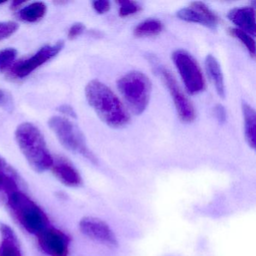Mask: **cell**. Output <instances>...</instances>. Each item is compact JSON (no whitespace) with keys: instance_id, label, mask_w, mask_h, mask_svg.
I'll use <instances>...</instances> for the list:
<instances>
[{"instance_id":"21","label":"cell","mask_w":256,"mask_h":256,"mask_svg":"<svg viewBox=\"0 0 256 256\" xmlns=\"http://www.w3.org/2000/svg\"><path fill=\"white\" fill-rule=\"evenodd\" d=\"M118 4L120 5L119 14L121 18L128 17L142 10V6L138 2L131 0H120Z\"/></svg>"},{"instance_id":"29","label":"cell","mask_w":256,"mask_h":256,"mask_svg":"<svg viewBox=\"0 0 256 256\" xmlns=\"http://www.w3.org/2000/svg\"><path fill=\"white\" fill-rule=\"evenodd\" d=\"M4 97V92L2 90H0V102L2 101Z\"/></svg>"},{"instance_id":"11","label":"cell","mask_w":256,"mask_h":256,"mask_svg":"<svg viewBox=\"0 0 256 256\" xmlns=\"http://www.w3.org/2000/svg\"><path fill=\"white\" fill-rule=\"evenodd\" d=\"M80 232L90 239L109 245L116 244V236L102 220L94 217H84L79 223Z\"/></svg>"},{"instance_id":"2","label":"cell","mask_w":256,"mask_h":256,"mask_svg":"<svg viewBox=\"0 0 256 256\" xmlns=\"http://www.w3.org/2000/svg\"><path fill=\"white\" fill-rule=\"evenodd\" d=\"M16 140L30 167L38 173L52 168L54 160L41 132L34 124L24 122L18 126Z\"/></svg>"},{"instance_id":"25","label":"cell","mask_w":256,"mask_h":256,"mask_svg":"<svg viewBox=\"0 0 256 256\" xmlns=\"http://www.w3.org/2000/svg\"><path fill=\"white\" fill-rule=\"evenodd\" d=\"M85 30V26L82 23L74 24L71 26L68 30V38L70 40H76L78 37L80 36Z\"/></svg>"},{"instance_id":"14","label":"cell","mask_w":256,"mask_h":256,"mask_svg":"<svg viewBox=\"0 0 256 256\" xmlns=\"http://www.w3.org/2000/svg\"><path fill=\"white\" fill-rule=\"evenodd\" d=\"M0 256H22L17 235L10 226L0 224Z\"/></svg>"},{"instance_id":"27","label":"cell","mask_w":256,"mask_h":256,"mask_svg":"<svg viewBox=\"0 0 256 256\" xmlns=\"http://www.w3.org/2000/svg\"><path fill=\"white\" fill-rule=\"evenodd\" d=\"M59 110L61 113L64 114L65 115H67V116H71V118H76V113L74 112V110H73L72 108L70 107V106H66V104L60 106V107Z\"/></svg>"},{"instance_id":"26","label":"cell","mask_w":256,"mask_h":256,"mask_svg":"<svg viewBox=\"0 0 256 256\" xmlns=\"http://www.w3.org/2000/svg\"><path fill=\"white\" fill-rule=\"evenodd\" d=\"M214 115L220 124H224L227 120V112L224 106L222 104H216L214 108Z\"/></svg>"},{"instance_id":"8","label":"cell","mask_w":256,"mask_h":256,"mask_svg":"<svg viewBox=\"0 0 256 256\" xmlns=\"http://www.w3.org/2000/svg\"><path fill=\"white\" fill-rule=\"evenodd\" d=\"M40 248L48 256H68L71 240L59 229L48 227L37 235Z\"/></svg>"},{"instance_id":"5","label":"cell","mask_w":256,"mask_h":256,"mask_svg":"<svg viewBox=\"0 0 256 256\" xmlns=\"http://www.w3.org/2000/svg\"><path fill=\"white\" fill-rule=\"evenodd\" d=\"M48 125L64 148L96 163V158L86 146L83 134L71 121L62 116H54L49 120Z\"/></svg>"},{"instance_id":"24","label":"cell","mask_w":256,"mask_h":256,"mask_svg":"<svg viewBox=\"0 0 256 256\" xmlns=\"http://www.w3.org/2000/svg\"><path fill=\"white\" fill-rule=\"evenodd\" d=\"M92 7L98 14H102L110 10V4L108 0H98L92 2Z\"/></svg>"},{"instance_id":"12","label":"cell","mask_w":256,"mask_h":256,"mask_svg":"<svg viewBox=\"0 0 256 256\" xmlns=\"http://www.w3.org/2000/svg\"><path fill=\"white\" fill-rule=\"evenodd\" d=\"M50 169L55 178L66 186L78 187L82 184V178L78 170L66 158L61 157L54 160Z\"/></svg>"},{"instance_id":"18","label":"cell","mask_w":256,"mask_h":256,"mask_svg":"<svg viewBox=\"0 0 256 256\" xmlns=\"http://www.w3.org/2000/svg\"><path fill=\"white\" fill-rule=\"evenodd\" d=\"M47 12V6L44 2H36L26 6L19 12V17L28 23H36L44 18Z\"/></svg>"},{"instance_id":"6","label":"cell","mask_w":256,"mask_h":256,"mask_svg":"<svg viewBox=\"0 0 256 256\" xmlns=\"http://www.w3.org/2000/svg\"><path fill=\"white\" fill-rule=\"evenodd\" d=\"M172 60L188 94L196 95L204 90V78L197 61L190 53L179 49L174 52Z\"/></svg>"},{"instance_id":"13","label":"cell","mask_w":256,"mask_h":256,"mask_svg":"<svg viewBox=\"0 0 256 256\" xmlns=\"http://www.w3.org/2000/svg\"><path fill=\"white\" fill-rule=\"evenodd\" d=\"M228 18L239 30L254 37L256 34V13L252 7H240L230 10Z\"/></svg>"},{"instance_id":"16","label":"cell","mask_w":256,"mask_h":256,"mask_svg":"<svg viewBox=\"0 0 256 256\" xmlns=\"http://www.w3.org/2000/svg\"><path fill=\"white\" fill-rule=\"evenodd\" d=\"M204 64L206 72L214 84L217 94L221 98H224L226 95L224 77L218 60L212 55L209 54L206 56Z\"/></svg>"},{"instance_id":"4","label":"cell","mask_w":256,"mask_h":256,"mask_svg":"<svg viewBox=\"0 0 256 256\" xmlns=\"http://www.w3.org/2000/svg\"><path fill=\"white\" fill-rule=\"evenodd\" d=\"M118 88L133 114L140 115L146 110L152 92V84L146 74L130 72L119 79Z\"/></svg>"},{"instance_id":"10","label":"cell","mask_w":256,"mask_h":256,"mask_svg":"<svg viewBox=\"0 0 256 256\" xmlns=\"http://www.w3.org/2000/svg\"><path fill=\"white\" fill-rule=\"evenodd\" d=\"M178 18L190 23L198 24L210 29L215 30L218 26L216 14L202 2H193L190 6L176 12Z\"/></svg>"},{"instance_id":"19","label":"cell","mask_w":256,"mask_h":256,"mask_svg":"<svg viewBox=\"0 0 256 256\" xmlns=\"http://www.w3.org/2000/svg\"><path fill=\"white\" fill-rule=\"evenodd\" d=\"M163 30V24L156 19H148L139 24L133 31V34L138 38L155 36L161 34Z\"/></svg>"},{"instance_id":"22","label":"cell","mask_w":256,"mask_h":256,"mask_svg":"<svg viewBox=\"0 0 256 256\" xmlns=\"http://www.w3.org/2000/svg\"><path fill=\"white\" fill-rule=\"evenodd\" d=\"M18 52L14 48H6L0 52V72L5 71L11 66L17 58Z\"/></svg>"},{"instance_id":"7","label":"cell","mask_w":256,"mask_h":256,"mask_svg":"<svg viewBox=\"0 0 256 256\" xmlns=\"http://www.w3.org/2000/svg\"><path fill=\"white\" fill-rule=\"evenodd\" d=\"M152 62L156 74L161 78V80L168 90L173 98L174 104L176 108L180 119L182 122L187 124L194 121L196 119V110L194 107L191 102L182 92L173 74L168 68L164 67V66H162L158 62H154L152 60Z\"/></svg>"},{"instance_id":"17","label":"cell","mask_w":256,"mask_h":256,"mask_svg":"<svg viewBox=\"0 0 256 256\" xmlns=\"http://www.w3.org/2000/svg\"><path fill=\"white\" fill-rule=\"evenodd\" d=\"M242 112L244 120V133L246 140L250 148L256 146V116L254 109L246 102H242Z\"/></svg>"},{"instance_id":"9","label":"cell","mask_w":256,"mask_h":256,"mask_svg":"<svg viewBox=\"0 0 256 256\" xmlns=\"http://www.w3.org/2000/svg\"><path fill=\"white\" fill-rule=\"evenodd\" d=\"M64 47V42L61 41L53 46H46L42 48L34 56L17 64L14 66L13 73L19 78L28 77L38 67L55 58Z\"/></svg>"},{"instance_id":"15","label":"cell","mask_w":256,"mask_h":256,"mask_svg":"<svg viewBox=\"0 0 256 256\" xmlns=\"http://www.w3.org/2000/svg\"><path fill=\"white\" fill-rule=\"evenodd\" d=\"M20 178L17 172L0 156V192L8 196L13 192L19 190Z\"/></svg>"},{"instance_id":"20","label":"cell","mask_w":256,"mask_h":256,"mask_svg":"<svg viewBox=\"0 0 256 256\" xmlns=\"http://www.w3.org/2000/svg\"><path fill=\"white\" fill-rule=\"evenodd\" d=\"M229 32L232 36L239 40L241 43L245 46L252 56H256V44H254V38L252 36L248 35L246 32L239 29H230Z\"/></svg>"},{"instance_id":"1","label":"cell","mask_w":256,"mask_h":256,"mask_svg":"<svg viewBox=\"0 0 256 256\" xmlns=\"http://www.w3.org/2000/svg\"><path fill=\"white\" fill-rule=\"evenodd\" d=\"M86 100L100 119L112 128L126 126L130 115L116 94L100 80H91L85 89Z\"/></svg>"},{"instance_id":"30","label":"cell","mask_w":256,"mask_h":256,"mask_svg":"<svg viewBox=\"0 0 256 256\" xmlns=\"http://www.w3.org/2000/svg\"><path fill=\"white\" fill-rule=\"evenodd\" d=\"M2 4H4V2H0V5H2Z\"/></svg>"},{"instance_id":"28","label":"cell","mask_w":256,"mask_h":256,"mask_svg":"<svg viewBox=\"0 0 256 256\" xmlns=\"http://www.w3.org/2000/svg\"><path fill=\"white\" fill-rule=\"evenodd\" d=\"M25 2H26L25 1H18V0H16V1H14V2H12V10H16V8L20 7L22 4H25Z\"/></svg>"},{"instance_id":"3","label":"cell","mask_w":256,"mask_h":256,"mask_svg":"<svg viewBox=\"0 0 256 256\" xmlns=\"http://www.w3.org/2000/svg\"><path fill=\"white\" fill-rule=\"evenodd\" d=\"M7 205L18 222L30 234L37 236L49 227V220L46 212L20 190L7 196Z\"/></svg>"},{"instance_id":"23","label":"cell","mask_w":256,"mask_h":256,"mask_svg":"<svg viewBox=\"0 0 256 256\" xmlns=\"http://www.w3.org/2000/svg\"><path fill=\"white\" fill-rule=\"evenodd\" d=\"M18 28V24L14 22H0V41L11 36Z\"/></svg>"}]
</instances>
